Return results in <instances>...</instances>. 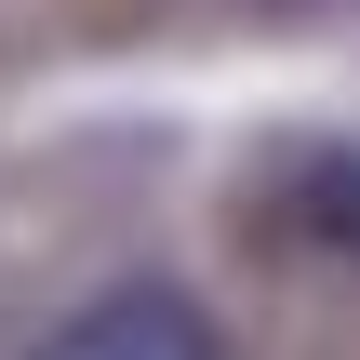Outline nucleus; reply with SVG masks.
I'll list each match as a JSON object with an SVG mask.
<instances>
[{
    "label": "nucleus",
    "instance_id": "nucleus-1",
    "mask_svg": "<svg viewBox=\"0 0 360 360\" xmlns=\"http://www.w3.org/2000/svg\"><path fill=\"white\" fill-rule=\"evenodd\" d=\"M27 360H227V321H214L187 281H107V294H80L67 321H40Z\"/></svg>",
    "mask_w": 360,
    "mask_h": 360
},
{
    "label": "nucleus",
    "instance_id": "nucleus-2",
    "mask_svg": "<svg viewBox=\"0 0 360 360\" xmlns=\"http://www.w3.org/2000/svg\"><path fill=\"white\" fill-rule=\"evenodd\" d=\"M281 240H360V147H307L294 174H281Z\"/></svg>",
    "mask_w": 360,
    "mask_h": 360
}]
</instances>
